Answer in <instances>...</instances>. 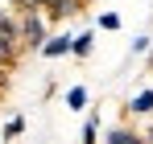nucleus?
I'll return each instance as SVG.
<instances>
[{
    "label": "nucleus",
    "mask_w": 153,
    "mask_h": 144,
    "mask_svg": "<svg viewBox=\"0 0 153 144\" xmlns=\"http://www.w3.org/2000/svg\"><path fill=\"white\" fill-rule=\"evenodd\" d=\"M83 144H95V123L87 120V128H83Z\"/></svg>",
    "instance_id": "1a4fd4ad"
},
{
    "label": "nucleus",
    "mask_w": 153,
    "mask_h": 144,
    "mask_svg": "<svg viewBox=\"0 0 153 144\" xmlns=\"http://www.w3.org/2000/svg\"><path fill=\"white\" fill-rule=\"evenodd\" d=\"M108 144H149V140H141V136H132L128 128H116V132L108 136Z\"/></svg>",
    "instance_id": "7ed1b4c3"
},
{
    "label": "nucleus",
    "mask_w": 153,
    "mask_h": 144,
    "mask_svg": "<svg viewBox=\"0 0 153 144\" xmlns=\"http://www.w3.org/2000/svg\"><path fill=\"white\" fill-rule=\"evenodd\" d=\"M17 33H21V37H25V46H33V49H42V41H46V29H42V21L33 17V8L25 12V21H21Z\"/></svg>",
    "instance_id": "f257e3e1"
},
{
    "label": "nucleus",
    "mask_w": 153,
    "mask_h": 144,
    "mask_svg": "<svg viewBox=\"0 0 153 144\" xmlns=\"http://www.w3.org/2000/svg\"><path fill=\"white\" fill-rule=\"evenodd\" d=\"M71 54H91V33H79V37H71Z\"/></svg>",
    "instance_id": "20e7f679"
},
{
    "label": "nucleus",
    "mask_w": 153,
    "mask_h": 144,
    "mask_svg": "<svg viewBox=\"0 0 153 144\" xmlns=\"http://www.w3.org/2000/svg\"><path fill=\"white\" fill-rule=\"evenodd\" d=\"M66 103H71V107H83V103H87V91H83V87H71Z\"/></svg>",
    "instance_id": "423d86ee"
},
{
    "label": "nucleus",
    "mask_w": 153,
    "mask_h": 144,
    "mask_svg": "<svg viewBox=\"0 0 153 144\" xmlns=\"http://www.w3.org/2000/svg\"><path fill=\"white\" fill-rule=\"evenodd\" d=\"M21 132H25V120H8V128H4V136H8V140H13V136H21Z\"/></svg>",
    "instance_id": "0eeeda50"
},
{
    "label": "nucleus",
    "mask_w": 153,
    "mask_h": 144,
    "mask_svg": "<svg viewBox=\"0 0 153 144\" xmlns=\"http://www.w3.org/2000/svg\"><path fill=\"white\" fill-rule=\"evenodd\" d=\"M132 111H153V91H141L132 99Z\"/></svg>",
    "instance_id": "39448f33"
},
{
    "label": "nucleus",
    "mask_w": 153,
    "mask_h": 144,
    "mask_svg": "<svg viewBox=\"0 0 153 144\" xmlns=\"http://www.w3.org/2000/svg\"><path fill=\"white\" fill-rule=\"evenodd\" d=\"M17 4H21V8H25V12H29V8H42L46 0H17Z\"/></svg>",
    "instance_id": "9d476101"
},
{
    "label": "nucleus",
    "mask_w": 153,
    "mask_h": 144,
    "mask_svg": "<svg viewBox=\"0 0 153 144\" xmlns=\"http://www.w3.org/2000/svg\"><path fill=\"white\" fill-rule=\"evenodd\" d=\"M149 144H153V132H149Z\"/></svg>",
    "instance_id": "9b49d317"
},
{
    "label": "nucleus",
    "mask_w": 153,
    "mask_h": 144,
    "mask_svg": "<svg viewBox=\"0 0 153 144\" xmlns=\"http://www.w3.org/2000/svg\"><path fill=\"white\" fill-rule=\"evenodd\" d=\"M100 25H103V29H116V25H120V17H116V12H103Z\"/></svg>",
    "instance_id": "6e6552de"
},
{
    "label": "nucleus",
    "mask_w": 153,
    "mask_h": 144,
    "mask_svg": "<svg viewBox=\"0 0 153 144\" xmlns=\"http://www.w3.org/2000/svg\"><path fill=\"white\" fill-rule=\"evenodd\" d=\"M71 49V37H50V41H42V54L46 58H58V54H66Z\"/></svg>",
    "instance_id": "f03ea898"
}]
</instances>
